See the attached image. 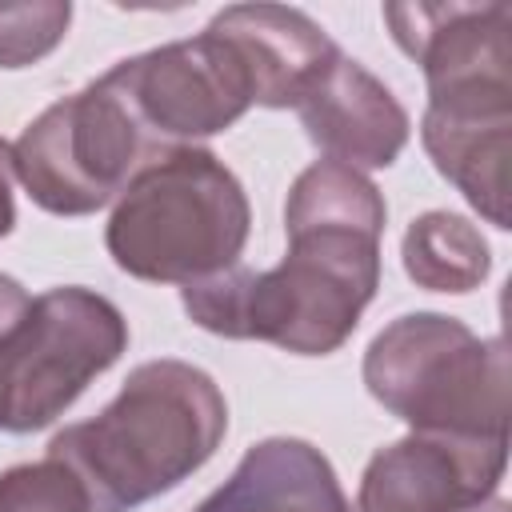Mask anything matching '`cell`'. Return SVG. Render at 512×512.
Instances as JSON below:
<instances>
[{
  "label": "cell",
  "mask_w": 512,
  "mask_h": 512,
  "mask_svg": "<svg viewBox=\"0 0 512 512\" xmlns=\"http://www.w3.org/2000/svg\"><path fill=\"white\" fill-rule=\"evenodd\" d=\"M228 432L216 380L184 360H148L116 400L52 436L48 456L84 488L92 512H132L212 460Z\"/></svg>",
  "instance_id": "cell-1"
},
{
  "label": "cell",
  "mask_w": 512,
  "mask_h": 512,
  "mask_svg": "<svg viewBox=\"0 0 512 512\" xmlns=\"http://www.w3.org/2000/svg\"><path fill=\"white\" fill-rule=\"evenodd\" d=\"M384 20L428 80V108L512 112L508 4H384Z\"/></svg>",
  "instance_id": "cell-8"
},
{
  "label": "cell",
  "mask_w": 512,
  "mask_h": 512,
  "mask_svg": "<svg viewBox=\"0 0 512 512\" xmlns=\"http://www.w3.org/2000/svg\"><path fill=\"white\" fill-rule=\"evenodd\" d=\"M128 348V320L92 288H48L4 340V432L52 424Z\"/></svg>",
  "instance_id": "cell-6"
},
{
  "label": "cell",
  "mask_w": 512,
  "mask_h": 512,
  "mask_svg": "<svg viewBox=\"0 0 512 512\" xmlns=\"http://www.w3.org/2000/svg\"><path fill=\"white\" fill-rule=\"evenodd\" d=\"M156 156L164 152L100 80L48 104L12 144L16 180L52 216L112 204Z\"/></svg>",
  "instance_id": "cell-5"
},
{
  "label": "cell",
  "mask_w": 512,
  "mask_h": 512,
  "mask_svg": "<svg viewBox=\"0 0 512 512\" xmlns=\"http://www.w3.org/2000/svg\"><path fill=\"white\" fill-rule=\"evenodd\" d=\"M208 28L240 56L252 104L260 108H296L340 56L336 40L316 20L288 4H232L216 12Z\"/></svg>",
  "instance_id": "cell-11"
},
{
  "label": "cell",
  "mask_w": 512,
  "mask_h": 512,
  "mask_svg": "<svg viewBox=\"0 0 512 512\" xmlns=\"http://www.w3.org/2000/svg\"><path fill=\"white\" fill-rule=\"evenodd\" d=\"M72 24L68 0L0 4V68H28L44 60Z\"/></svg>",
  "instance_id": "cell-15"
},
{
  "label": "cell",
  "mask_w": 512,
  "mask_h": 512,
  "mask_svg": "<svg viewBox=\"0 0 512 512\" xmlns=\"http://www.w3.org/2000/svg\"><path fill=\"white\" fill-rule=\"evenodd\" d=\"M404 272L428 292H472L484 284L492 268L488 240L480 228L456 212H424L408 224L404 244Z\"/></svg>",
  "instance_id": "cell-14"
},
{
  "label": "cell",
  "mask_w": 512,
  "mask_h": 512,
  "mask_svg": "<svg viewBox=\"0 0 512 512\" xmlns=\"http://www.w3.org/2000/svg\"><path fill=\"white\" fill-rule=\"evenodd\" d=\"M464 512H508V500H504V496H496V492H492V496H488V500H480V504H468V508H464Z\"/></svg>",
  "instance_id": "cell-18"
},
{
  "label": "cell",
  "mask_w": 512,
  "mask_h": 512,
  "mask_svg": "<svg viewBox=\"0 0 512 512\" xmlns=\"http://www.w3.org/2000/svg\"><path fill=\"white\" fill-rule=\"evenodd\" d=\"M376 404L412 432L508 440V352L444 312H408L376 332L364 352Z\"/></svg>",
  "instance_id": "cell-4"
},
{
  "label": "cell",
  "mask_w": 512,
  "mask_h": 512,
  "mask_svg": "<svg viewBox=\"0 0 512 512\" xmlns=\"http://www.w3.org/2000/svg\"><path fill=\"white\" fill-rule=\"evenodd\" d=\"M196 512H352L320 448L272 436L244 452L236 472Z\"/></svg>",
  "instance_id": "cell-12"
},
{
  "label": "cell",
  "mask_w": 512,
  "mask_h": 512,
  "mask_svg": "<svg viewBox=\"0 0 512 512\" xmlns=\"http://www.w3.org/2000/svg\"><path fill=\"white\" fill-rule=\"evenodd\" d=\"M100 84L132 112L160 152L216 136L252 108V84L240 56L212 28L120 60Z\"/></svg>",
  "instance_id": "cell-7"
},
{
  "label": "cell",
  "mask_w": 512,
  "mask_h": 512,
  "mask_svg": "<svg viewBox=\"0 0 512 512\" xmlns=\"http://www.w3.org/2000/svg\"><path fill=\"white\" fill-rule=\"evenodd\" d=\"M296 112L324 160H340L356 172L396 164L412 128L392 88L344 52L328 64V72L312 84Z\"/></svg>",
  "instance_id": "cell-10"
},
{
  "label": "cell",
  "mask_w": 512,
  "mask_h": 512,
  "mask_svg": "<svg viewBox=\"0 0 512 512\" xmlns=\"http://www.w3.org/2000/svg\"><path fill=\"white\" fill-rule=\"evenodd\" d=\"M420 140L436 172L496 228H508L512 200V112L424 108Z\"/></svg>",
  "instance_id": "cell-13"
},
{
  "label": "cell",
  "mask_w": 512,
  "mask_h": 512,
  "mask_svg": "<svg viewBox=\"0 0 512 512\" xmlns=\"http://www.w3.org/2000/svg\"><path fill=\"white\" fill-rule=\"evenodd\" d=\"M276 268H228L180 288L184 312L204 332L264 340L292 356H328L360 324L380 288V232L296 224Z\"/></svg>",
  "instance_id": "cell-2"
},
{
  "label": "cell",
  "mask_w": 512,
  "mask_h": 512,
  "mask_svg": "<svg viewBox=\"0 0 512 512\" xmlns=\"http://www.w3.org/2000/svg\"><path fill=\"white\" fill-rule=\"evenodd\" d=\"M12 180H16V168H12V144L0 136V236H8V232H12V224H16Z\"/></svg>",
  "instance_id": "cell-17"
},
{
  "label": "cell",
  "mask_w": 512,
  "mask_h": 512,
  "mask_svg": "<svg viewBox=\"0 0 512 512\" xmlns=\"http://www.w3.org/2000/svg\"><path fill=\"white\" fill-rule=\"evenodd\" d=\"M508 440L408 432L380 448L356 492V512H464L496 492Z\"/></svg>",
  "instance_id": "cell-9"
},
{
  "label": "cell",
  "mask_w": 512,
  "mask_h": 512,
  "mask_svg": "<svg viewBox=\"0 0 512 512\" xmlns=\"http://www.w3.org/2000/svg\"><path fill=\"white\" fill-rule=\"evenodd\" d=\"M0 512H92L80 480L52 456L0 472Z\"/></svg>",
  "instance_id": "cell-16"
},
{
  "label": "cell",
  "mask_w": 512,
  "mask_h": 512,
  "mask_svg": "<svg viewBox=\"0 0 512 512\" xmlns=\"http://www.w3.org/2000/svg\"><path fill=\"white\" fill-rule=\"evenodd\" d=\"M252 208L236 172L208 148H172L116 196L104 244L148 284H200L240 264Z\"/></svg>",
  "instance_id": "cell-3"
}]
</instances>
